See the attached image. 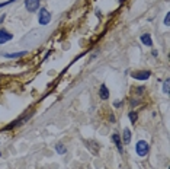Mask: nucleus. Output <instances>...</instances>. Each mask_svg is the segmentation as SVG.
Wrapping results in <instances>:
<instances>
[{"mask_svg":"<svg viewBox=\"0 0 170 169\" xmlns=\"http://www.w3.org/2000/svg\"><path fill=\"white\" fill-rule=\"evenodd\" d=\"M166 26H169V15H166V19H164Z\"/></svg>","mask_w":170,"mask_h":169,"instance_id":"2eb2a0df","label":"nucleus"},{"mask_svg":"<svg viewBox=\"0 0 170 169\" xmlns=\"http://www.w3.org/2000/svg\"><path fill=\"white\" fill-rule=\"evenodd\" d=\"M131 76L135 79V80H147V79H150L151 73L148 72V70H140V72L132 73Z\"/></svg>","mask_w":170,"mask_h":169,"instance_id":"20e7f679","label":"nucleus"},{"mask_svg":"<svg viewBox=\"0 0 170 169\" xmlns=\"http://www.w3.org/2000/svg\"><path fill=\"white\" fill-rule=\"evenodd\" d=\"M112 141L115 143V146H116V149L119 150V152H122V140H121V137H119V134H115L112 136Z\"/></svg>","mask_w":170,"mask_h":169,"instance_id":"423d86ee","label":"nucleus"},{"mask_svg":"<svg viewBox=\"0 0 170 169\" xmlns=\"http://www.w3.org/2000/svg\"><path fill=\"white\" fill-rule=\"evenodd\" d=\"M25 54H26V51H20V53H6L5 57L6 58H19V57H24Z\"/></svg>","mask_w":170,"mask_h":169,"instance_id":"9d476101","label":"nucleus"},{"mask_svg":"<svg viewBox=\"0 0 170 169\" xmlns=\"http://www.w3.org/2000/svg\"><path fill=\"white\" fill-rule=\"evenodd\" d=\"M148 150H150V146H148L147 141H144V140L137 141V145H135V152H137V155L140 156V158H144V156L148 153Z\"/></svg>","mask_w":170,"mask_h":169,"instance_id":"f257e3e1","label":"nucleus"},{"mask_svg":"<svg viewBox=\"0 0 170 169\" xmlns=\"http://www.w3.org/2000/svg\"><path fill=\"white\" fill-rule=\"evenodd\" d=\"M39 6H41V0H26L25 2V7L28 12H35L39 9Z\"/></svg>","mask_w":170,"mask_h":169,"instance_id":"7ed1b4c3","label":"nucleus"},{"mask_svg":"<svg viewBox=\"0 0 170 169\" xmlns=\"http://www.w3.org/2000/svg\"><path fill=\"white\" fill-rule=\"evenodd\" d=\"M39 24L41 25H48L50 22H51V15H50V12H48L47 9H41L39 10Z\"/></svg>","mask_w":170,"mask_h":169,"instance_id":"f03ea898","label":"nucleus"},{"mask_svg":"<svg viewBox=\"0 0 170 169\" xmlns=\"http://www.w3.org/2000/svg\"><path fill=\"white\" fill-rule=\"evenodd\" d=\"M128 117H129V120H131V122H132V124H135V122H137L138 115H137V112H135V111H129Z\"/></svg>","mask_w":170,"mask_h":169,"instance_id":"f8f14e48","label":"nucleus"},{"mask_svg":"<svg viewBox=\"0 0 170 169\" xmlns=\"http://www.w3.org/2000/svg\"><path fill=\"white\" fill-rule=\"evenodd\" d=\"M129 141H131V130H129V128H125L122 133V143L129 145Z\"/></svg>","mask_w":170,"mask_h":169,"instance_id":"0eeeda50","label":"nucleus"},{"mask_svg":"<svg viewBox=\"0 0 170 169\" xmlns=\"http://www.w3.org/2000/svg\"><path fill=\"white\" fill-rule=\"evenodd\" d=\"M55 152L58 153V155H64L67 152V149H66V146L63 145V143H57L55 145Z\"/></svg>","mask_w":170,"mask_h":169,"instance_id":"9b49d317","label":"nucleus"},{"mask_svg":"<svg viewBox=\"0 0 170 169\" xmlns=\"http://www.w3.org/2000/svg\"><path fill=\"white\" fill-rule=\"evenodd\" d=\"M99 95L102 99H108L109 98V91H108V87H106V85H102L99 89Z\"/></svg>","mask_w":170,"mask_h":169,"instance_id":"1a4fd4ad","label":"nucleus"},{"mask_svg":"<svg viewBox=\"0 0 170 169\" xmlns=\"http://www.w3.org/2000/svg\"><path fill=\"white\" fill-rule=\"evenodd\" d=\"M12 38H13V35L10 34V32H7L5 29H0V44L7 42V41H10Z\"/></svg>","mask_w":170,"mask_h":169,"instance_id":"39448f33","label":"nucleus"},{"mask_svg":"<svg viewBox=\"0 0 170 169\" xmlns=\"http://www.w3.org/2000/svg\"><path fill=\"white\" fill-rule=\"evenodd\" d=\"M163 92H164V93H169V79H166L164 83H163Z\"/></svg>","mask_w":170,"mask_h":169,"instance_id":"ddd939ff","label":"nucleus"},{"mask_svg":"<svg viewBox=\"0 0 170 169\" xmlns=\"http://www.w3.org/2000/svg\"><path fill=\"white\" fill-rule=\"evenodd\" d=\"M141 42L144 44V45H147V47H151V45H153V39H151V35H150V34L141 35Z\"/></svg>","mask_w":170,"mask_h":169,"instance_id":"6e6552de","label":"nucleus"},{"mask_svg":"<svg viewBox=\"0 0 170 169\" xmlns=\"http://www.w3.org/2000/svg\"><path fill=\"white\" fill-rule=\"evenodd\" d=\"M13 2H16V0H9V2H3V3H0V7H3V6H7V5H10V3H13Z\"/></svg>","mask_w":170,"mask_h":169,"instance_id":"4468645a","label":"nucleus"}]
</instances>
